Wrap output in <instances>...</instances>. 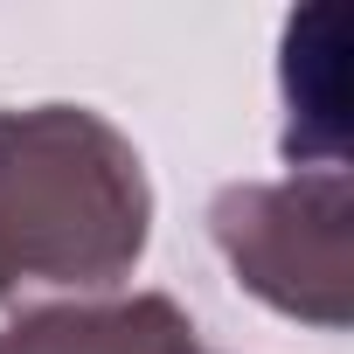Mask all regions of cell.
<instances>
[{
  "mask_svg": "<svg viewBox=\"0 0 354 354\" xmlns=\"http://www.w3.org/2000/svg\"><path fill=\"white\" fill-rule=\"evenodd\" d=\"M202 354H209V347H202Z\"/></svg>",
  "mask_w": 354,
  "mask_h": 354,
  "instance_id": "4",
  "label": "cell"
},
{
  "mask_svg": "<svg viewBox=\"0 0 354 354\" xmlns=\"http://www.w3.org/2000/svg\"><path fill=\"white\" fill-rule=\"evenodd\" d=\"M347 236H354L347 167H299L285 181H230L209 202V243L223 250L236 285L319 333H347L354 313Z\"/></svg>",
  "mask_w": 354,
  "mask_h": 354,
  "instance_id": "2",
  "label": "cell"
},
{
  "mask_svg": "<svg viewBox=\"0 0 354 354\" xmlns=\"http://www.w3.org/2000/svg\"><path fill=\"white\" fill-rule=\"evenodd\" d=\"M0 354H202L195 319L167 292L35 306L0 326Z\"/></svg>",
  "mask_w": 354,
  "mask_h": 354,
  "instance_id": "3",
  "label": "cell"
},
{
  "mask_svg": "<svg viewBox=\"0 0 354 354\" xmlns=\"http://www.w3.org/2000/svg\"><path fill=\"white\" fill-rule=\"evenodd\" d=\"M153 243L139 146L91 104H0V306L111 299Z\"/></svg>",
  "mask_w": 354,
  "mask_h": 354,
  "instance_id": "1",
  "label": "cell"
}]
</instances>
